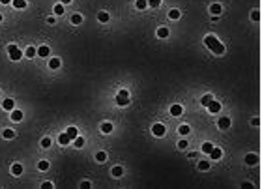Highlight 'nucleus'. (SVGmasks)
Instances as JSON below:
<instances>
[{
    "mask_svg": "<svg viewBox=\"0 0 262 189\" xmlns=\"http://www.w3.org/2000/svg\"><path fill=\"white\" fill-rule=\"evenodd\" d=\"M204 45H206L208 49H212L215 54H223L225 53V45L217 41V38H213V36H206L204 38Z\"/></svg>",
    "mask_w": 262,
    "mask_h": 189,
    "instance_id": "f257e3e1",
    "label": "nucleus"
},
{
    "mask_svg": "<svg viewBox=\"0 0 262 189\" xmlns=\"http://www.w3.org/2000/svg\"><path fill=\"white\" fill-rule=\"evenodd\" d=\"M116 103L120 105V107L129 105V96H127V90H120V94L116 96Z\"/></svg>",
    "mask_w": 262,
    "mask_h": 189,
    "instance_id": "f03ea898",
    "label": "nucleus"
},
{
    "mask_svg": "<svg viewBox=\"0 0 262 189\" xmlns=\"http://www.w3.org/2000/svg\"><path fill=\"white\" fill-rule=\"evenodd\" d=\"M8 51H9V58H11L13 62H17V60H21L23 53H21V51H19V49H17V45H15V43H13V45H9V49H8Z\"/></svg>",
    "mask_w": 262,
    "mask_h": 189,
    "instance_id": "7ed1b4c3",
    "label": "nucleus"
},
{
    "mask_svg": "<svg viewBox=\"0 0 262 189\" xmlns=\"http://www.w3.org/2000/svg\"><path fill=\"white\" fill-rule=\"evenodd\" d=\"M165 126H163V124H153L152 126V133L153 135H156V137H163V135H165Z\"/></svg>",
    "mask_w": 262,
    "mask_h": 189,
    "instance_id": "20e7f679",
    "label": "nucleus"
},
{
    "mask_svg": "<svg viewBox=\"0 0 262 189\" xmlns=\"http://www.w3.org/2000/svg\"><path fill=\"white\" fill-rule=\"evenodd\" d=\"M221 155H223V152L219 150V148H212L210 150V157H212L213 161H217V159H221Z\"/></svg>",
    "mask_w": 262,
    "mask_h": 189,
    "instance_id": "39448f33",
    "label": "nucleus"
},
{
    "mask_svg": "<svg viewBox=\"0 0 262 189\" xmlns=\"http://www.w3.org/2000/svg\"><path fill=\"white\" fill-rule=\"evenodd\" d=\"M206 107L210 109V112H219V111H221V103H217V101H213V99L210 101Z\"/></svg>",
    "mask_w": 262,
    "mask_h": 189,
    "instance_id": "423d86ee",
    "label": "nucleus"
},
{
    "mask_svg": "<svg viewBox=\"0 0 262 189\" xmlns=\"http://www.w3.org/2000/svg\"><path fill=\"white\" fill-rule=\"evenodd\" d=\"M245 163H247V165H256V163H258V155L247 154V155H245Z\"/></svg>",
    "mask_w": 262,
    "mask_h": 189,
    "instance_id": "0eeeda50",
    "label": "nucleus"
},
{
    "mask_svg": "<svg viewBox=\"0 0 262 189\" xmlns=\"http://www.w3.org/2000/svg\"><path fill=\"white\" fill-rule=\"evenodd\" d=\"M69 135L68 133H62V135H58V142H60V146H68L69 144Z\"/></svg>",
    "mask_w": 262,
    "mask_h": 189,
    "instance_id": "6e6552de",
    "label": "nucleus"
},
{
    "mask_svg": "<svg viewBox=\"0 0 262 189\" xmlns=\"http://www.w3.org/2000/svg\"><path fill=\"white\" fill-rule=\"evenodd\" d=\"M217 126H219V129H228V127H230V118H227V116H225V118H221Z\"/></svg>",
    "mask_w": 262,
    "mask_h": 189,
    "instance_id": "1a4fd4ad",
    "label": "nucleus"
},
{
    "mask_svg": "<svg viewBox=\"0 0 262 189\" xmlns=\"http://www.w3.org/2000/svg\"><path fill=\"white\" fill-rule=\"evenodd\" d=\"M49 53H51V49L47 47V45H41V47L38 49V54L41 56V58H45V56H49Z\"/></svg>",
    "mask_w": 262,
    "mask_h": 189,
    "instance_id": "9d476101",
    "label": "nucleus"
},
{
    "mask_svg": "<svg viewBox=\"0 0 262 189\" xmlns=\"http://www.w3.org/2000/svg\"><path fill=\"white\" fill-rule=\"evenodd\" d=\"M11 172H13L15 176H21V174H23V165H19V163L11 165Z\"/></svg>",
    "mask_w": 262,
    "mask_h": 189,
    "instance_id": "9b49d317",
    "label": "nucleus"
},
{
    "mask_svg": "<svg viewBox=\"0 0 262 189\" xmlns=\"http://www.w3.org/2000/svg\"><path fill=\"white\" fill-rule=\"evenodd\" d=\"M182 111H183L182 105H172V107H171V114H172V116H180V114H182Z\"/></svg>",
    "mask_w": 262,
    "mask_h": 189,
    "instance_id": "f8f14e48",
    "label": "nucleus"
},
{
    "mask_svg": "<svg viewBox=\"0 0 262 189\" xmlns=\"http://www.w3.org/2000/svg\"><path fill=\"white\" fill-rule=\"evenodd\" d=\"M49 68L51 69H58L60 68V58H51L49 60Z\"/></svg>",
    "mask_w": 262,
    "mask_h": 189,
    "instance_id": "ddd939ff",
    "label": "nucleus"
},
{
    "mask_svg": "<svg viewBox=\"0 0 262 189\" xmlns=\"http://www.w3.org/2000/svg\"><path fill=\"white\" fill-rule=\"evenodd\" d=\"M11 120H13V122H19V120H23V112H21V111H15V109H13V111H11Z\"/></svg>",
    "mask_w": 262,
    "mask_h": 189,
    "instance_id": "4468645a",
    "label": "nucleus"
},
{
    "mask_svg": "<svg viewBox=\"0 0 262 189\" xmlns=\"http://www.w3.org/2000/svg\"><path fill=\"white\" fill-rule=\"evenodd\" d=\"M221 4H212V6H210V13H213V15H219L221 13Z\"/></svg>",
    "mask_w": 262,
    "mask_h": 189,
    "instance_id": "2eb2a0df",
    "label": "nucleus"
},
{
    "mask_svg": "<svg viewBox=\"0 0 262 189\" xmlns=\"http://www.w3.org/2000/svg\"><path fill=\"white\" fill-rule=\"evenodd\" d=\"M2 107H4L6 111H13V109H15V103H13V99H6V101L2 103Z\"/></svg>",
    "mask_w": 262,
    "mask_h": 189,
    "instance_id": "dca6fc26",
    "label": "nucleus"
},
{
    "mask_svg": "<svg viewBox=\"0 0 262 189\" xmlns=\"http://www.w3.org/2000/svg\"><path fill=\"white\" fill-rule=\"evenodd\" d=\"M97 19H99L101 23H107V21L111 19V15L107 13V11H99V13H97Z\"/></svg>",
    "mask_w": 262,
    "mask_h": 189,
    "instance_id": "f3484780",
    "label": "nucleus"
},
{
    "mask_svg": "<svg viewBox=\"0 0 262 189\" xmlns=\"http://www.w3.org/2000/svg\"><path fill=\"white\" fill-rule=\"evenodd\" d=\"M71 23H73V24H81V23H83V15L73 13V15H71Z\"/></svg>",
    "mask_w": 262,
    "mask_h": 189,
    "instance_id": "a211bd4d",
    "label": "nucleus"
},
{
    "mask_svg": "<svg viewBox=\"0 0 262 189\" xmlns=\"http://www.w3.org/2000/svg\"><path fill=\"white\" fill-rule=\"evenodd\" d=\"M66 133L69 135V139H75V137H79V131H77V127H68V131Z\"/></svg>",
    "mask_w": 262,
    "mask_h": 189,
    "instance_id": "6ab92c4d",
    "label": "nucleus"
},
{
    "mask_svg": "<svg viewBox=\"0 0 262 189\" xmlns=\"http://www.w3.org/2000/svg\"><path fill=\"white\" fill-rule=\"evenodd\" d=\"M135 6H137V9H146L148 8V0H137Z\"/></svg>",
    "mask_w": 262,
    "mask_h": 189,
    "instance_id": "aec40b11",
    "label": "nucleus"
},
{
    "mask_svg": "<svg viewBox=\"0 0 262 189\" xmlns=\"http://www.w3.org/2000/svg\"><path fill=\"white\" fill-rule=\"evenodd\" d=\"M11 2H13V6H15V8H19V9L26 8V0H11Z\"/></svg>",
    "mask_w": 262,
    "mask_h": 189,
    "instance_id": "412c9836",
    "label": "nucleus"
},
{
    "mask_svg": "<svg viewBox=\"0 0 262 189\" xmlns=\"http://www.w3.org/2000/svg\"><path fill=\"white\" fill-rule=\"evenodd\" d=\"M101 131H103V133H111V131H112V124H109V122L101 124Z\"/></svg>",
    "mask_w": 262,
    "mask_h": 189,
    "instance_id": "4be33fe9",
    "label": "nucleus"
},
{
    "mask_svg": "<svg viewBox=\"0 0 262 189\" xmlns=\"http://www.w3.org/2000/svg\"><path fill=\"white\" fill-rule=\"evenodd\" d=\"M157 36H159V38H167V36H168V28H165V26L157 28Z\"/></svg>",
    "mask_w": 262,
    "mask_h": 189,
    "instance_id": "5701e85b",
    "label": "nucleus"
},
{
    "mask_svg": "<svg viewBox=\"0 0 262 189\" xmlns=\"http://www.w3.org/2000/svg\"><path fill=\"white\" fill-rule=\"evenodd\" d=\"M24 54H26L28 58H34V56L38 54V49H34V47H28V49H26V53H24Z\"/></svg>",
    "mask_w": 262,
    "mask_h": 189,
    "instance_id": "b1692460",
    "label": "nucleus"
},
{
    "mask_svg": "<svg viewBox=\"0 0 262 189\" xmlns=\"http://www.w3.org/2000/svg\"><path fill=\"white\" fill-rule=\"evenodd\" d=\"M105 159H107V154H105V152H97V154H96V161L103 163Z\"/></svg>",
    "mask_w": 262,
    "mask_h": 189,
    "instance_id": "393cba45",
    "label": "nucleus"
},
{
    "mask_svg": "<svg viewBox=\"0 0 262 189\" xmlns=\"http://www.w3.org/2000/svg\"><path fill=\"white\" fill-rule=\"evenodd\" d=\"M168 17L176 21V19H180V11H178V9H171V11H168Z\"/></svg>",
    "mask_w": 262,
    "mask_h": 189,
    "instance_id": "a878e982",
    "label": "nucleus"
},
{
    "mask_svg": "<svg viewBox=\"0 0 262 189\" xmlns=\"http://www.w3.org/2000/svg\"><path fill=\"white\" fill-rule=\"evenodd\" d=\"M122 174H124V168L122 167H114L112 168V176H122Z\"/></svg>",
    "mask_w": 262,
    "mask_h": 189,
    "instance_id": "bb28decb",
    "label": "nucleus"
},
{
    "mask_svg": "<svg viewBox=\"0 0 262 189\" xmlns=\"http://www.w3.org/2000/svg\"><path fill=\"white\" fill-rule=\"evenodd\" d=\"M75 146L77 148H83L84 146V139H83V137H75Z\"/></svg>",
    "mask_w": 262,
    "mask_h": 189,
    "instance_id": "cd10ccee",
    "label": "nucleus"
},
{
    "mask_svg": "<svg viewBox=\"0 0 262 189\" xmlns=\"http://www.w3.org/2000/svg\"><path fill=\"white\" fill-rule=\"evenodd\" d=\"M2 137H4V139H13V137H15V133H13L11 129H6V131L2 133Z\"/></svg>",
    "mask_w": 262,
    "mask_h": 189,
    "instance_id": "c85d7f7f",
    "label": "nucleus"
},
{
    "mask_svg": "<svg viewBox=\"0 0 262 189\" xmlns=\"http://www.w3.org/2000/svg\"><path fill=\"white\" fill-rule=\"evenodd\" d=\"M251 19H253V21H258L260 19V11L258 9H253V11H251Z\"/></svg>",
    "mask_w": 262,
    "mask_h": 189,
    "instance_id": "c756f323",
    "label": "nucleus"
},
{
    "mask_svg": "<svg viewBox=\"0 0 262 189\" xmlns=\"http://www.w3.org/2000/svg\"><path fill=\"white\" fill-rule=\"evenodd\" d=\"M180 135H187L189 133V131H191V129H189V126H180Z\"/></svg>",
    "mask_w": 262,
    "mask_h": 189,
    "instance_id": "7c9ffc66",
    "label": "nucleus"
},
{
    "mask_svg": "<svg viewBox=\"0 0 262 189\" xmlns=\"http://www.w3.org/2000/svg\"><path fill=\"white\" fill-rule=\"evenodd\" d=\"M54 13L56 15H62L64 13V6H62V4H56V6H54Z\"/></svg>",
    "mask_w": 262,
    "mask_h": 189,
    "instance_id": "2f4dec72",
    "label": "nucleus"
},
{
    "mask_svg": "<svg viewBox=\"0 0 262 189\" xmlns=\"http://www.w3.org/2000/svg\"><path fill=\"white\" fill-rule=\"evenodd\" d=\"M212 144H210V142H204V144H202V152H204V154H210V150H212Z\"/></svg>",
    "mask_w": 262,
    "mask_h": 189,
    "instance_id": "473e14b6",
    "label": "nucleus"
},
{
    "mask_svg": "<svg viewBox=\"0 0 262 189\" xmlns=\"http://www.w3.org/2000/svg\"><path fill=\"white\" fill-rule=\"evenodd\" d=\"M38 168H39V170H47V168H49V163H47V161H39V163H38Z\"/></svg>",
    "mask_w": 262,
    "mask_h": 189,
    "instance_id": "72a5a7b5",
    "label": "nucleus"
},
{
    "mask_svg": "<svg viewBox=\"0 0 262 189\" xmlns=\"http://www.w3.org/2000/svg\"><path fill=\"white\" fill-rule=\"evenodd\" d=\"M198 168H200V170H208V168H210V163H208V161H200V163H198Z\"/></svg>",
    "mask_w": 262,
    "mask_h": 189,
    "instance_id": "f704fd0d",
    "label": "nucleus"
},
{
    "mask_svg": "<svg viewBox=\"0 0 262 189\" xmlns=\"http://www.w3.org/2000/svg\"><path fill=\"white\" fill-rule=\"evenodd\" d=\"M159 4H161V0H148V6L150 8H157Z\"/></svg>",
    "mask_w": 262,
    "mask_h": 189,
    "instance_id": "c9c22d12",
    "label": "nucleus"
},
{
    "mask_svg": "<svg viewBox=\"0 0 262 189\" xmlns=\"http://www.w3.org/2000/svg\"><path fill=\"white\" fill-rule=\"evenodd\" d=\"M200 101H202V105H208L210 101H212V96H202V99H200Z\"/></svg>",
    "mask_w": 262,
    "mask_h": 189,
    "instance_id": "e433bc0d",
    "label": "nucleus"
},
{
    "mask_svg": "<svg viewBox=\"0 0 262 189\" xmlns=\"http://www.w3.org/2000/svg\"><path fill=\"white\" fill-rule=\"evenodd\" d=\"M41 146H43V148H49V146H51V139H47V137H45V139L41 141Z\"/></svg>",
    "mask_w": 262,
    "mask_h": 189,
    "instance_id": "4c0bfd02",
    "label": "nucleus"
},
{
    "mask_svg": "<svg viewBox=\"0 0 262 189\" xmlns=\"http://www.w3.org/2000/svg\"><path fill=\"white\" fill-rule=\"evenodd\" d=\"M178 148H182V150H183V148H187V141H180L178 142Z\"/></svg>",
    "mask_w": 262,
    "mask_h": 189,
    "instance_id": "58836bf2",
    "label": "nucleus"
},
{
    "mask_svg": "<svg viewBox=\"0 0 262 189\" xmlns=\"http://www.w3.org/2000/svg\"><path fill=\"white\" fill-rule=\"evenodd\" d=\"M41 189H53V183H51V182H45L43 185H41Z\"/></svg>",
    "mask_w": 262,
    "mask_h": 189,
    "instance_id": "ea45409f",
    "label": "nucleus"
},
{
    "mask_svg": "<svg viewBox=\"0 0 262 189\" xmlns=\"http://www.w3.org/2000/svg\"><path fill=\"white\" fill-rule=\"evenodd\" d=\"M251 126H260V120L258 118H253V120H251Z\"/></svg>",
    "mask_w": 262,
    "mask_h": 189,
    "instance_id": "a19ab883",
    "label": "nucleus"
},
{
    "mask_svg": "<svg viewBox=\"0 0 262 189\" xmlns=\"http://www.w3.org/2000/svg\"><path fill=\"white\" fill-rule=\"evenodd\" d=\"M81 187H83V189H88V187H90V182H83V183H81Z\"/></svg>",
    "mask_w": 262,
    "mask_h": 189,
    "instance_id": "79ce46f5",
    "label": "nucleus"
},
{
    "mask_svg": "<svg viewBox=\"0 0 262 189\" xmlns=\"http://www.w3.org/2000/svg\"><path fill=\"white\" fill-rule=\"evenodd\" d=\"M47 23H49V24H54V23H56V19H54V17H49V19H47Z\"/></svg>",
    "mask_w": 262,
    "mask_h": 189,
    "instance_id": "37998d69",
    "label": "nucleus"
},
{
    "mask_svg": "<svg viewBox=\"0 0 262 189\" xmlns=\"http://www.w3.org/2000/svg\"><path fill=\"white\" fill-rule=\"evenodd\" d=\"M11 0H0V4H9Z\"/></svg>",
    "mask_w": 262,
    "mask_h": 189,
    "instance_id": "c03bdc74",
    "label": "nucleus"
},
{
    "mask_svg": "<svg viewBox=\"0 0 262 189\" xmlns=\"http://www.w3.org/2000/svg\"><path fill=\"white\" fill-rule=\"evenodd\" d=\"M60 2H62V4H69L71 0H60Z\"/></svg>",
    "mask_w": 262,
    "mask_h": 189,
    "instance_id": "a18cd8bd",
    "label": "nucleus"
},
{
    "mask_svg": "<svg viewBox=\"0 0 262 189\" xmlns=\"http://www.w3.org/2000/svg\"><path fill=\"white\" fill-rule=\"evenodd\" d=\"M0 23H2V13H0Z\"/></svg>",
    "mask_w": 262,
    "mask_h": 189,
    "instance_id": "49530a36",
    "label": "nucleus"
}]
</instances>
